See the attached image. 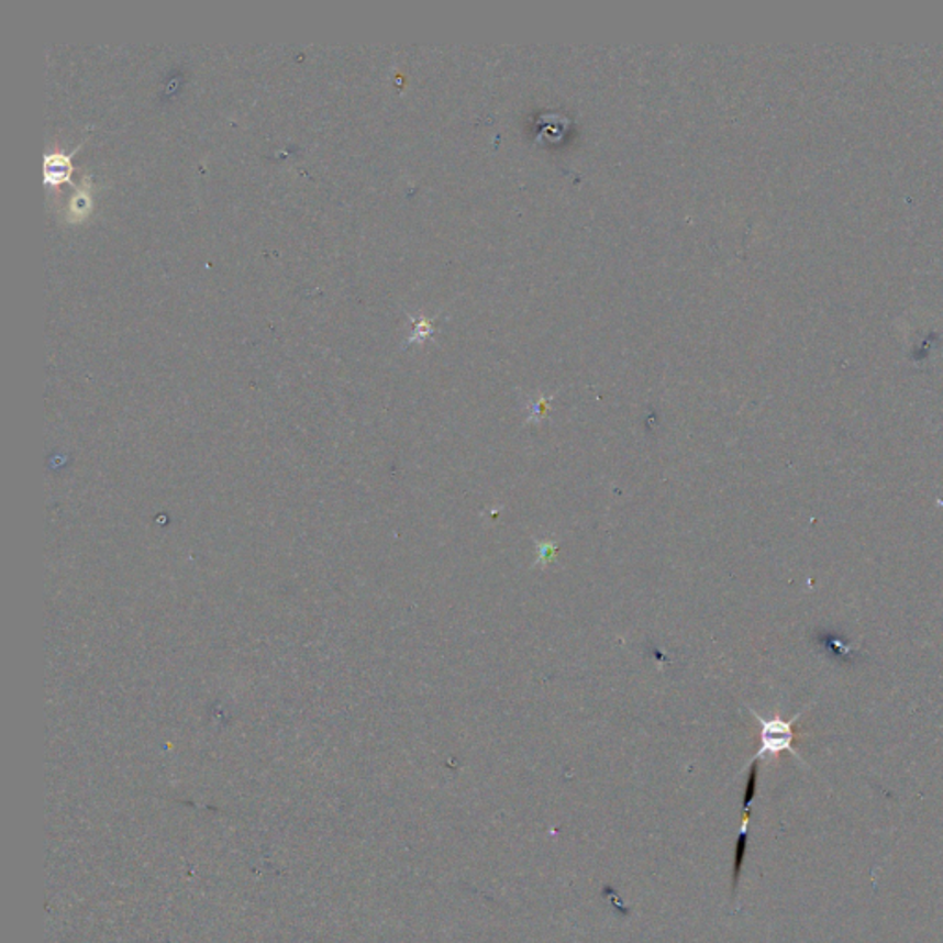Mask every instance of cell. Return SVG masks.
<instances>
[{
  "label": "cell",
  "instance_id": "1",
  "mask_svg": "<svg viewBox=\"0 0 943 943\" xmlns=\"http://www.w3.org/2000/svg\"><path fill=\"white\" fill-rule=\"evenodd\" d=\"M752 715L759 722V751L754 756V762H762L765 757H776L781 752H790L792 756L801 762V756L795 748V722L800 719L801 713L792 717L790 721H785L781 717H765L759 715L756 711H752Z\"/></svg>",
  "mask_w": 943,
  "mask_h": 943
},
{
  "label": "cell",
  "instance_id": "2",
  "mask_svg": "<svg viewBox=\"0 0 943 943\" xmlns=\"http://www.w3.org/2000/svg\"><path fill=\"white\" fill-rule=\"evenodd\" d=\"M73 174V165H70V155L51 154L45 159V181L51 185L57 182L69 181Z\"/></svg>",
  "mask_w": 943,
  "mask_h": 943
},
{
  "label": "cell",
  "instance_id": "3",
  "mask_svg": "<svg viewBox=\"0 0 943 943\" xmlns=\"http://www.w3.org/2000/svg\"><path fill=\"white\" fill-rule=\"evenodd\" d=\"M91 193L89 190H80V192H76L75 198H73V203H70V212L75 214L76 218L86 217L87 212L91 211Z\"/></svg>",
  "mask_w": 943,
  "mask_h": 943
}]
</instances>
